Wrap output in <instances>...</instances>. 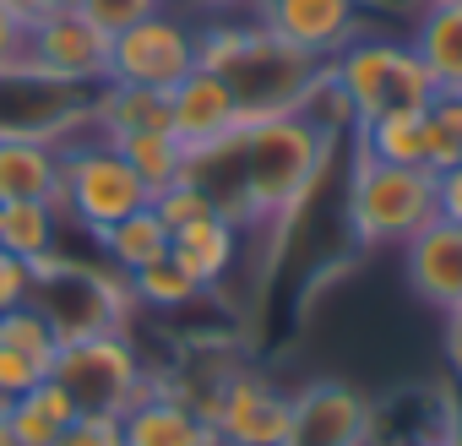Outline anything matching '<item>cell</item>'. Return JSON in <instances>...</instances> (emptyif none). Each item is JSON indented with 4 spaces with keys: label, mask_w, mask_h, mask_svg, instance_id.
Masks as SVG:
<instances>
[{
    "label": "cell",
    "mask_w": 462,
    "mask_h": 446,
    "mask_svg": "<svg viewBox=\"0 0 462 446\" xmlns=\"http://www.w3.org/2000/svg\"><path fill=\"white\" fill-rule=\"evenodd\" d=\"M152 212L163 218V229L174 235V229H185V223H196V218H212L217 207H212V196H207V190H196L190 180H174L169 190H158V196H152Z\"/></svg>",
    "instance_id": "28"
},
{
    "label": "cell",
    "mask_w": 462,
    "mask_h": 446,
    "mask_svg": "<svg viewBox=\"0 0 462 446\" xmlns=\"http://www.w3.org/2000/svg\"><path fill=\"white\" fill-rule=\"evenodd\" d=\"M370 419V397L343 381H316L294 397L289 441L283 446H359Z\"/></svg>",
    "instance_id": "14"
},
{
    "label": "cell",
    "mask_w": 462,
    "mask_h": 446,
    "mask_svg": "<svg viewBox=\"0 0 462 446\" xmlns=\"http://www.w3.org/2000/svg\"><path fill=\"white\" fill-rule=\"evenodd\" d=\"M294 419V397L262 370H235L212 408V430L223 446H283Z\"/></svg>",
    "instance_id": "11"
},
{
    "label": "cell",
    "mask_w": 462,
    "mask_h": 446,
    "mask_svg": "<svg viewBox=\"0 0 462 446\" xmlns=\"http://www.w3.org/2000/svg\"><path fill=\"white\" fill-rule=\"evenodd\" d=\"M0 446H33V441H23V435L6 424V419H0Z\"/></svg>",
    "instance_id": "40"
},
{
    "label": "cell",
    "mask_w": 462,
    "mask_h": 446,
    "mask_svg": "<svg viewBox=\"0 0 462 446\" xmlns=\"http://www.w3.org/2000/svg\"><path fill=\"white\" fill-rule=\"evenodd\" d=\"M50 376L66 386L77 413H125L152 386V370L142 365V354L125 332H93V338L60 343Z\"/></svg>",
    "instance_id": "8"
},
{
    "label": "cell",
    "mask_w": 462,
    "mask_h": 446,
    "mask_svg": "<svg viewBox=\"0 0 462 446\" xmlns=\"http://www.w3.org/2000/svg\"><path fill=\"white\" fill-rule=\"evenodd\" d=\"M424 109H392V115H375L359 131V153L365 158H381V163H424Z\"/></svg>",
    "instance_id": "24"
},
{
    "label": "cell",
    "mask_w": 462,
    "mask_h": 446,
    "mask_svg": "<svg viewBox=\"0 0 462 446\" xmlns=\"http://www.w3.org/2000/svg\"><path fill=\"white\" fill-rule=\"evenodd\" d=\"M136 131H169V93L104 82V88L93 93V136L125 142V136H136Z\"/></svg>",
    "instance_id": "21"
},
{
    "label": "cell",
    "mask_w": 462,
    "mask_h": 446,
    "mask_svg": "<svg viewBox=\"0 0 462 446\" xmlns=\"http://www.w3.org/2000/svg\"><path fill=\"white\" fill-rule=\"evenodd\" d=\"M50 446H125L120 441V413H77Z\"/></svg>",
    "instance_id": "30"
},
{
    "label": "cell",
    "mask_w": 462,
    "mask_h": 446,
    "mask_svg": "<svg viewBox=\"0 0 462 446\" xmlns=\"http://www.w3.org/2000/svg\"><path fill=\"white\" fill-rule=\"evenodd\" d=\"M435 218H446V223L462 229V163L435 174Z\"/></svg>",
    "instance_id": "33"
},
{
    "label": "cell",
    "mask_w": 462,
    "mask_h": 446,
    "mask_svg": "<svg viewBox=\"0 0 462 446\" xmlns=\"http://www.w3.org/2000/svg\"><path fill=\"white\" fill-rule=\"evenodd\" d=\"M256 23L267 33H278L283 44L332 60L337 50H348L365 28V6L359 0H256Z\"/></svg>",
    "instance_id": "12"
},
{
    "label": "cell",
    "mask_w": 462,
    "mask_h": 446,
    "mask_svg": "<svg viewBox=\"0 0 462 446\" xmlns=\"http://www.w3.org/2000/svg\"><path fill=\"white\" fill-rule=\"evenodd\" d=\"M419 120H424V169L440 174V169L462 163V98L457 93H435Z\"/></svg>",
    "instance_id": "27"
},
{
    "label": "cell",
    "mask_w": 462,
    "mask_h": 446,
    "mask_svg": "<svg viewBox=\"0 0 462 446\" xmlns=\"http://www.w3.org/2000/svg\"><path fill=\"white\" fill-rule=\"evenodd\" d=\"M408 44L424 60L435 93H457L462 98V6H424L413 17Z\"/></svg>",
    "instance_id": "20"
},
{
    "label": "cell",
    "mask_w": 462,
    "mask_h": 446,
    "mask_svg": "<svg viewBox=\"0 0 462 446\" xmlns=\"http://www.w3.org/2000/svg\"><path fill=\"white\" fill-rule=\"evenodd\" d=\"M327 77L348 98L354 125L392 115V109H424L435 98V82L408 39H365L359 33L348 50H337L327 60Z\"/></svg>",
    "instance_id": "5"
},
{
    "label": "cell",
    "mask_w": 462,
    "mask_h": 446,
    "mask_svg": "<svg viewBox=\"0 0 462 446\" xmlns=\"http://www.w3.org/2000/svg\"><path fill=\"white\" fill-rule=\"evenodd\" d=\"M332 136L310 115H273L240 125V185H245V223L289 218L327 163Z\"/></svg>",
    "instance_id": "2"
},
{
    "label": "cell",
    "mask_w": 462,
    "mask_h": 446,
    "mask_svg": "<svg viewBox=\"0 0 462 446\" xmlns=\"http://www.w3.org/2000/svg\"><path fill=\"white\" fill-rule=\"evenodd\" d=\"M125 283H131V305H142V311H185V305H196V300H201L196 278H190L174 256L147 262V267H142V273H131Z\"/></svg>",
    "instance_id": "26"
},
{
    "label": "cell",
    "mask_w": 462,
    "mask_h": 446,
    "mask_svg": "<svg viewBox=\"0 0 462 446\" xmlns=\"http://www.w3.org/2000/svg\"><path fill=\"white\" fill-rule=\"evenodd\" d=\"M440 446H462V403L451 408V419H446V435H440Z\"/></svg>",
    "instance_id": "38"
},
{
    "label": "cell",
    "mask_w": 462,
    "mask_h": 446,
    "mask_svg": "<svg viewBox=\"0 0 462 446\" xmlns=\"http://www.w3.org/2000/svg\"><path fill=\"white\" fill-rule=\"evenodd\" d=\"M17 403H28V408H33V413H39V419H50V424H55V430H66V424H71V419H77V403H71V397H66V386H60V381H55V376H50V381H39V386H33V392H23V397H17Z\"/></svg>",
    "instance_id": "31"
},
{
    "label": "cell",
    "mask_w": 462,
    "mask_h": 446,
    "mask_svg": "<svg viewBox=\"0 0 462 446\" xmlns=\"http://www.w3.org/2000/svg\"><path fill=\"white\" fill-rule=\"evenodd\" d=\"M359 6H370V12H397V17H419L430 0H359Z\"/></svg>",
    "instance_id": "36"
},
{
    "label": "cell",
    "mask_w": 462,
    "mask_h": 446,
    "mask_svg": "<svg viewBox=\"0 0 462 446\" xmlns=\"http://www.w3.org/2000/svg\"><path fill=\"white\" fill-rule=\"evenodd\" d=\"M33 283H28V305L50 321V332L60 343L71 338H93V332H125L131 321V283L104 267V262H82V256H66V246L44 262L28 267Z\"/></svg>",
    "instance_id": "3"
},
{
    "label": "cell",
    "mask_w": 462,
    "mask_h": 446,
    "mask_svg": "<svg viewBox=\"0 0 462 446\" xmlns=\"http://www.w3.org/2000/svg\"><path fill=\"white\" fill-rule=\"evenodd\" d=\"M0 201H60V147L0 136Z\"/></svg>",
    "instance_id": "19"
},
{
    "label": "cell",
    "mask_w": 462,
    "mask_h": 446,
    "mask_svg": "<svg viewBox=\"0 0 462 446\" xmlns=\"http://www.w3.org/2000/svg\"><path fill=\"white\" fill-rule=\"evenodd\" d=\"M201 12H212V17H240L245 6H256V0H196Z\"/></svg>",
    "instance_id": "37"
},
{
    "label": "cell",
    "mask_w": 462,
    "mask_h": 446,
    "mask_svg": "<svg viewBox=\"0 0 462 446\" xmlns=\"http://www.w3.org/2000/svg\"><path fill=\"white\" fill-rule=\"evenodd\" d=\"M430 6H462V0H430Z\"/></svg>",
    "instance_id": "42"
},
{
    "label": "cell",
    "mask_w": 462,
    "mask_h": 446,
    "mask_svg": "<svg viewBox=\"0 0 462 446\" xmlns=\"http://www.w3.org/2000/svg\"><path fill=\"white\" fill-rule=\"evenodd\" d=\"M66 240V218L55 201H0V251L23 267L55 256Z\"/></svg>",
    "instance_id": "22"
},
{
    "label": "cell",
    "mask_w": 462,
    "mask_h": 446,
    "mask_svg": "<svg viewBox=\"0 0 462 446\" xmlns=\"http://www.w3.org/2000/svg\"><path fill=\"white\" fill-rule=\"evenodd\" d=\"M196 66L228 82L245 125L273 115H305L310 93L327 77V60L283 44L256 17H207L196 28Z\"/></svg>",
    "instance_id": "1"
},
{
    "label": "cell",
    "mask_w": 462,
    "mask_h": 446,
    "mask_svg": "<svg viewBox=\"0 0 462 446\" xmlns=\"http://www.w3.org/2000/svg\"><path fill=\"white\" fill-rule=\"evenodd\" d=\"M115 147H120V158L136 169V180L147 185V196H158V190H169L174 180H185V147H180L174 131H136V136H125V142H115Z\"/></svg>",
    "instance_id": "25"
},
{
    "label": "cell",
    "mask_w": 462,
    "mask_h": 446,
    "mask_svg": "<svg viewBox=\"0 0 462 446\" xmlns=\"http://www.w3.org/2000/svg\"><path fill=\"white\" fill-rule=\"evenodd\" d=\"M147 185L136 180V169L120 158L115 142L104 136H77L60 147V218L82 235H104L109 223L131 218L136 207H147Z\"/></svg>",
    "instance_id": "6"
},
{
    "label": "cell",
    "mask_w": 462,
    "mask_h": 446,
    "mask_svg": "<svg viewBox=\"0 0 462 446\" xmlns=\"http://www.w3.org/2000/svg\"><path fill=\"white\" fill-rule=\"evenodd\" d=\"M152 12H163V0H82V17L93 28H104L109 39L125 33L131 23H147Z\"/></svg>",
    "instance_id": "29"
},
{
    "label": "cell",
    "mask_w": 462,
    "mask_h": 446,
    "mask_svg": "<svg viewBox=\"0 0 462 446\" xmlns=\"http://www.w3.org/2000/svg\"><path fill=\"white\" fill-rule=\"evenodd\" d=\"M435 218V174L424 163H381L354 147L348 229L359 246H402Z\"/></svg>",
    "instance_id": "4"
},
{
    "label": "cell",
    "mask_w": 462,
    "mask_h": 446,
    "mask_svg": "<svg viewBox=\"0 0 462 446\" xmlns=\"http://www.w3.org/2000/svg\"><path fill=\"white\" fill-rule=\"evenodd\" d=\"M120 441L125 446H223L212 419H201L185 397H174L163 376H152V386L120 413Z\"/></svg>",
    "instance_id": "16"
},
{
    "label": "cell",
    "mask_w": 462,
    "mask_h": 446,
    "mask_svg": "<svg viewBox=\"0 0 462 446\" xmlns=\"http://www.w3.org/2000/svg\"><path fill=\"white\" fill-rule=\"evenodd\" d=\"M402 278L419 305L451 311L462 300V229L446 218H430L413 240H402Z\"/></svg>",
    "instance_id": "13"
},
{
    "label": "cell",
    "mask_w": 462,
    "mask_h": 446,
    "mask_svg": "<svg viewBox=\"0 0 462 446\" xmlns=\"http://www.w3.org/2000/svg\"><path fill=\"white\" fill-rule=\"evenodd\" d=\"M23 60H33L39 71L60 77V82L104 88L109 82V33L93 28L82 12H44L23 39Z\"/></svg>",
    "instance_id": "10"
},
{
    "label": "cell",
    "mask_w": 462,
    "mask_h": 446,
    "mask_svg": "<svg viewBox=\"0 0 462 446\" xmlns=\"http://www.w3.org/2000/svg\"><path fill=\"white\" fill-rule=\"evenodd\" d=\"M446 316V365H451V376L462 381V300L451 305V311H440Z\"/></svg>",
    "instance_id": "35"
},
{
    "label": "cell",
    "mask_w": 462,
    "mask_h": 446,
    "mask_svg": "<svg viewBox=\"0 0 462 446\" xmlns=\"http://www.w3.org/2000/svg\"><path fill=\"white\" fill-rule=\"evenodd\" d=\"M39 12H82V0H33Z\"/></svg>",
    "instance_id": "39"
},
{
    "label": "cell",
    "mask_w": 462,
    "mask_h": 446,
    "mask_svg": "<svg viewBox=\"0 0 462 446\" xmlns=\"http://www.w3.org/2000/svg\"><path fill=\"white\" fill-rule=\"evenodd\" d=\"M55 348H60V338L50 332V321H44L33 305L6 311V316H0V392H6V397H23V392H33L39 381H50Z\"/></svg>",
    "instance_id": "17"
},
{
    "label": "cell",
    "mask_w": 462,
    "mask_h": 446,
    "mask_svg": "<svg viewBox=\"0 0 462 446\" xmlns=\"http://www.w3.org/2000/svg\"><path fill=\"white\" fill-rule=\"evenodd\" d=\"M93 246H98L104 267H115L120 278H131V273H142L147 262L169 256V229H163V218H158L152 201H147V207H136L131 218L109 223L104 235H93Z\"/></svg>",
    "instance_id": "23"
},
{
    "label": "cell",
    "mask_w": 462,
    "mask_h": 446,
    "mask_svg": "<svg viewBox=\"0 0 462 446\" xmlns=\"http://www.w3.org/2000/svg\"><path fill=\"white\" fill-rule=\"evenodd\" d=\"M28 283H33V273H28L17 256L0 251V316L17 311V305H28Z\"/></svg>",
    "instance_id": "32"
},
{
    "label": "cell",
    "mask_w": 462,
    "mask_h": 446,
    "mask_svg": "<svg viewBox=\"0 0 462 446\" xmlns=\"http://www.w3.org/2000/svg\"><path fill=\"white\" fill-rule=\"evenodd\" d=\"M169 256H174V262L196 278V289L207 294V289H217L228 273H235V262H240V223H228L223 212L196 218V223H185V229L169 235Z\"/></svg>",
    "instance_id": "18"
},
{
    "label": "cell",
    "mask_w": 462,
    "mask_h": 446,
    "mask_svg": "<svg viewBox=\"0 0 462 446\" xmlns=\"http://www.w3.org/2000/svg\"><path fill=\"white\" fill-rule=\"evenodd\" d=\"M12 403H17V397H6V392H0V419H6V413H12Z\"/></svg>",
    "instance_id": "41"
},
{
    "label": "cell",
    "mask_w": 462,
    "mask_h": 446,
    "mask_svg": "<svg viewBox=\"0 0 462 446\" xmlns=\"http://www.w3.org/2000/svg\"><path fill=\"white\" fill-rule=\"evenodd\" d=\"M93 93L39 71L33 60L0 66V136H33V142H77L93 136Z\"/></svg>",
    "instance_id": "7"
},
{
    "label": "cell",
    "mask_w": 462,
    "mask_h": 446,
    "mask_svg": "<svg viewBox=\"0 0 462 446\" xmlns=\"http://www.w3.org/2000/svg\"><path fill=\"white\" fill-rule=\"evenodd\" d=\"M240 125H245L240 120V104H235V93H228V82L217 71H201L196 66L185 82L169 88V131L180 136L185 153L212 147V142H223L228 131H240Z\"/></svg>",
    "instance_id": "15"
},
{
    "label": "cell",
    "mask_w": 462,
    "mask_h": 446,
    "mask_svg": "<svg viewBox=\"0 0 462 446\" xmlns=\"http://www.w3.org/2000/svg\"><path fill=\"white\" fill-rule=\"evenodd\" d=\"M190 71H196V28L185 17L152 12L147 23H131L125 33L109 39V82L169 93Z\"/></svg>",
    "instance_id": "9"
},
{
    "label": "cell",
    "mask_w": 462,
    "mask_h": 446,
    "mask_svg": "<svg viewBox=\"0 0 462 446\" xmlns=\"http://www.w3.org/2000/svg\"><path fill=\"white\" fill-rule=\"evenodd\" d=\"M435 446H440V441H435Z\"/></svg>",
    "instance_id": "43"
},
{
    "label": "cell",
    "mask_w": 462,
    "mask_h": 446,
    "mask_svg": "<svg viewBox=\"0 0 462 446\" xmlns=\"http://www.w3.org/2000/svg\"><path fill=\"white\" fill-rule=\"evenodd\" d=\"M23 39H28V28L0 6V66H12V60H23Z\"/></svg>",
    "instance_id": "34"
}]
</instances>
